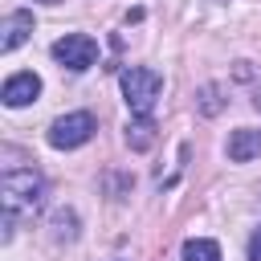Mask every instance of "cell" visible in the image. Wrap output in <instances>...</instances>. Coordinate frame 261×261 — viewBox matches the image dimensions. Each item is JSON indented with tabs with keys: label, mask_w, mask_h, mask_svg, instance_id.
Segmentation results:
<instances>
[{
	"label": "cell",
	"mask_w": 261,
	"mask_h": 261,
	"mask_svg": "<svg viewBox=\"0 0 261 261\" xmlns=\"http://www.w3.org/2000/svg\"><path fill=\"white\" fill-rule=\"evenodd\" d=\"M0 196H4V216L12 224L16 216H33L45 204V179L33 167H8L0 179Z\"/></svg>",
	"instance_id": "obj_1"
},
{
	"label": "cell",
	"mask_w": 261,
	"mask_h": 261,
	"mask_svg": "<svg viewBox=\"0 0 261 261\" xmlns=\"http://www.w3.org/2000/svg\"><path fill=\"white\" fill-rule=\"evenodd\" d=\"M122 94H126L130 114H151L155 102H159V94H163V77L155 69L130 65V69H122Z\"/></svg>",
	"instance_id": "obj_2"
},
{
	"label": "cell",
	"mask_w": 261,
	"mask_h": 261,
	"mask_svg": "<svg viewBox=\"0 0 261 261\" xmlns=\"http://www.w3.org/2000/svg\"><path fill=\"white\" fill-rule=\"evenodd\" d=\"M94 130H98V122H94V114H90V110L61 114V118L49 126V147H57V151H73V147L90 143V139H94Z\"/></svg>",
	"instance_id": "obj_3"
},
{
	"label": "cell",
	"mask_w": 261,
	"mask_h": 261,
	"mask_svg": "<svg viewBox=\"0 0 261 261\" xmlns=\"http://www.w3.org/2000/svg\"><path fill=\"white\" fill-rule=\"evenodd\" d=\"M53 61H61L73 73H82V69H90L98 61V41L86 37V33H69L61 41H53Z\"/></svg>",
	"instance_id": "obj_4"
},
{
	"label": "cell",
	"mask_w": 261,
	"mask_h": 261,
	"mask_svg": "<svg viewBox=\"0 0 261 261\" xmlns=\"http://www.w3.org/2000/svg\"><path fill=\"white\" fill-rule=\"evenodd\" d=\"M41 94V77L33 73V69H20V73H12L8 82H4V90H0V98H4V106H29L33 98Z\"/></svg>",
	"instance_id": "obj_5"
},
{
	"label": "cell",
	"mask_w": 261,
	"mask_h": 261,
	"mask_svg": "<svg viewBox=\"0 0 261 261\" xmlns=\"http://www.w3.org/2000/svg\"><path fill=\"white\" fill-rule=\"evenodd\" d=\"M257 155H261V130L257 126H241L228 135V159L232 163H249Z\"/></svg>",
	"instance_id": "obj_6"
},
{
	"label": "cell",
	"mask_w": 261,
	"mask_h": 261,
	"mask_svg": "<svg viewBox=\"0 0 261 261\" xmlns=\"http://www.w3.org/2000/svg\"><path fill=\"white\" fill-rule=\"evenodd\" d=\"M29 33H33V12H8L4 16V37H0V49L4 53H12V49H20L24 41H29Z\"/></svg>",
	"instance_id": "obj_7"
},
{
	"label": "cell",
	"mask_w": 261,
	"mask_h": 261,
	"mask_svg": "<svg viewBox=\"0 0 261 261\" xmlns=\"http://www.w3.org/2000/svg\"><path fill=\"white\" fill-rule=\"evenodd\" d=\"M126 143H130L135 151H147V147L155 143V122H151V114H135V122L126 126Z\"/></svg>",
	"instance_id": "obj_8"
},
{
	"label": "cell",
	"mask_w": 261,
	"mask_h": 261,
	"mask_svg": "<svg viewBox=\"0 0 261 261\" xmlns=\"http://www.w3.org/2000/svg\"><path fill=\"white\" fill-rule=\"evenodd\" d=\"M184 261H220V245L208 237H192L184 241Z\"/></svg>",
	"instance_id": "obj_9"
},
{
	"label": "cell",
	"mask_w": 261,
	"mask_h": 261,
	"mask_svg": "<svg viewBox=\"0 0 261 261\" xmlns=\"http://www.w3.org/2000/svg\"><path fill=\"white\" fill-rule=\"evenodd\" d=\"M73 237H77V216L69 208L53 212V241H73Z\"/></svg>",
	"instance_id": "obj_10"
},
{
	"label": "cell",
	"mask_w": 261,
	"mask_h": 261,
	"mask_svg": "<svg viewBox=\"0 0 261 261\" xmlns=\"http://www.w3.org/2000/svg\"><path fill=\"white\" fill-rule=\"evenodd\" d=\"M224 102H220V86H204L200 90V114H216Z\"/></svg>",
	"instance_id": "obj_11"
},
{
	"label": "cell",
	"mask_w": 261,
	"mask_h": 261,
	"mask_svg": "<svg viewBox=\"0 0 261 261\" xmlns=\"http://www.w3.org/2000/svg\"><path fill=\"white\" fill-rule=\"evenodd\" d=\"M249 261H261V224H257L253 237H249Z\"/></svg>",
	"instance_id": "obj_12"
},
{
	"label": "cell",
	"mask_w": 261,
	"mask_h": 261,
	"mask_svg": "<svg viewBox=\"0 0 261 261\" xmlns=\"http://www.w3.org/2000/svg\"><path fill=\"white\" fill-rule=\"evenodd\" d=\"M41 4H61V0H41Z\"/></svg>",
	"instance_id": "obj_13"
}]
</instances>
